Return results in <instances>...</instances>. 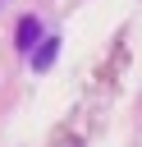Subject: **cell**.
<instances>
[{
  "label": "cell",
  "instance_id": "obj_2",
  "mask_svg": "<svg viewBox=\"0 0 142 147\" xmlns=\"http://www.w3.org/2000/svg\"><path fill=\"white\" fill-rule=\"evenodd\" d=\"M55 55H60V37H46V41L32 51V69H50V64H55Z\"/></svg>",
  "mask_w": 142,
  "mask_h": 147
},
{
  "label": "cell",
  "instance_id": "obj_1",
  "mask_svg": "<svg viewBox=\"0 0 142 147\" xmlns=\"http://www.w3.org/2000/svg\"><path fill=\"white\" fill-rule=\"evenodd\" d=\"M37 41H41V18L23 14V18H18V32H14V46L32 55V51H37Z\"/></svg>",
  "mask_w": 142,
  "mask_h": 147
}]
</instances>
